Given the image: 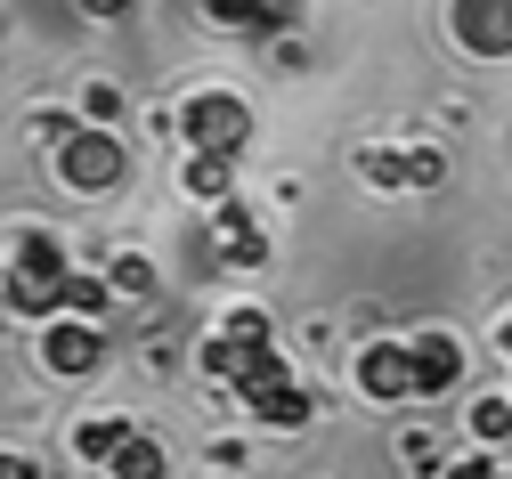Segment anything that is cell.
Wrapping results in <instances>:
<instances>
[{"mask_svg": "<svg viewBox=\"0 0 512 479\" xmlns=\"http://www.w3.org/2000/svg\"><path fill=\"white\" fill-rule=\"evenodd\" d=\"M399 455H407V471H439V439H431V431H407Z\"/></svg>", "mask_w": 512, "mask_h": 479, "instance_id": "cell-20", "label": "cell"}, {"mask_svg": "<svg viewBox=\"0 0 512 479\" xmlns=\"http://www.w3.org/2000/svg\"><path fill=\"white\" fill-rule=\"evenodd\" d=\"M0 317H9V285H0Z\"/></svg>", "mask_w": 512, "mask_h": 479, "instance_id": "cell-25", "label": "cell"}, {"mask_svg": "<svg viewBox=\"0 0 512 479\" xmlns=\"http://www.w3.org/2000/svg\"><path fill=\"white\" fill-rule=\"evenodd\" d=\"M261 423H285V431H301L309 415H317V390H301L293 382V366L277 358V350H244V366H236V382H228Z\"/></svg>", "mask_w": 512, "mask_h": 479, "instance_id": "cell-1", "label": "cell"}, {"mask_svg": "<svg viewBox=\"0 0 512 479\" xmlns=\"http://www.w3.org/2000/svg\"><path fill=\"white\" fill-rule=\"evenodd\" d=\"M41 366H49V374H90V366H98L90 317H82V325H49V333H41Z\"/></svg>", "mask_w": 512, "mask_h": 479, "instance_id": "cell-7", "label": "cell"}, {"mask_svg": "<svg viewBox=\"0 0 512 479\" xmlns=\"http://www.w3.org/2000/svg\"><path fill=\"white\" fill-rule=\"evenodd\" d=\"M90 17H131V0H82Z\"/></svg>", "mask_w": 512, "mask_h": 479, "instance_id": "cell-24", "label": "cell"}, {"mask_svg": "<svg viewBox=\"0 0 512 479\" xmlns=\"http://www.w3.org/2000/svg\"><path fill=\"white\" fill-rule=\"evenodd\" d=\"M196 366H204V374H220V382H236V366H244V341H228V333H212L204 350H196Z\"/></svg>", "mask_w": 512, "mask_h": 479, "instance_id": "cell-14", "label": "cell"}, {"mask_svg": "<svg viewBox=\"0 0 512 479\" xmlns=\"http://www.w3.org/2000/svg\"><path fill=\"white\" fill-rule=\"evenodd\" d=\"M228 341H244V350H269V309H228V325H220Z\"/></svg>", "mask_w": 512, "mask_h": 479, "instance_id": "cell-15", "label": "cell"}, {"mask_svg": "<svg viewBox=\"0 0 512 479\" xmlns=\"http://www.w3.org/2000/svg\"><path fill=\"white\" fill-rule=\"evenodd\" d=\"M228 163L236 155H187V187H196L204 203H228Z\"/></svg>", "mask_w": 512, "mask_h": 479, "instance_id": "cell-13", "label": "cell"}, {"mask_svg": "<svg viewBox=\"0 0 512 479\" xmlns=\"http://www.w3.org/2000/svg\"><path fill=\"white\" fill-rule=\"evenodd\" d=\"M0 479H41V471H33L25 455H0Z\"/></svg>", "mask_w": 512, "mask_h": 479, "instance_id": "cell-23", "label": "cell"}, {"mask_svg": "<svg viewBox=\"0 0 512 479\" xmlns=\"http://www.w3.org/2000/svg\"><path fill=\"white\" fill-rule=\"evenodd\" d=\"M82 114H90V122H114V114H122V98H114V90H90V106H82Z\"/></svg>", "mask_w": 512, "mask_h": 479, "instance_id": "cell-21", "label": "cell"}, {"mask_svg": "<svg viewBox=\"0 0 512 479\" xmlns=\"http://www.w3.org/2000/svg\"><path fill=\"white\" fill-rule=\"evenodd\" d=\"M472 431L480 439H512V398H480L472 406Z\"/></svg>", "mask_w": 512, "mask_h": 479, "instance_id": "cell-17", "label": "cell"}, {"mask_svg": "<svg viewBox=\"0 0 512 479\" xmlns=\"http://www.w3.org/2000/svg\"><path fill=\"white\" fill-rule=\"evenodd\" d=\"M179 139L196 147V155H244V139H252V114H244V98L204 90V98H187V106H179Z\"/></svg>", "mask_w": 512, "mask_h": 479, "instance_id": "cell-3", "label": "cell"}, {"mask_svg": "<svg viewBox=\"0 0 512 479\" xmlns=\"http://www.w3.org/2000/svg\"><path fill=\"white\" fill-rule=\"evenodd\" d=\"M407 179H415V187H439V179H447V155H439V147H407Z\"/></svg>", "mask_w": 512, "mask_h": 479, "instance_id": "cell-19", "label": "cell"}, {"mask_svg": "<svg viewBox=\"0 0 512 479\" xmlns=\"http://www.w3.org/2000/svg\"><path fill=\"white\" fill-rule=\"evenodd\" d=\"M106 285H114V293H147V285H155V268H147L139 252H122V260L106 268Z\"/></svg>", "mask_w": 512, "mask_h": 479, "instance_id": "cell-18", "label": "cell"}, {"mask_svg": "<svg viewBox=\"0 0 512 479\" xmlns=\"http://www.w3.org/2000/svg\"><path fill=\"white\" fill-rule=\"evenodd\" d=\"M504 350H512V325H504Z\"/></svg>", "mask_w": 512, "mask_h": 479, "instance_id": "cell-26", "label": "cell"}, {"mask_svg": "<svg viewBox=\"0 0 512 479\" xmlns=\"http://www.w3.org/2000/svg\"><path fill=\"white\" fill-rule=\"evenodd\" d=\"M9 309H25V317H49V309H66V244L57 236H17V268L9 277Z\"/></svg>", "mask_w": 512, "mask_h": 479, "instance_id": "cell-2", "label": "cell"}, {"mask_svg": "<svg viewBox=\"0 0 512 479\" xmlns=\"http://www.w3.org/2000/svg\"><path fill=\"white\" fill-rule=\"evenodd\" d=\"M57 171H66V187H74V195H98V187H114V179H122V147L106 139V130H74V139L57 147Z\"/></svg>", "mask_w": 512, "mask_h": 479, "instance_id": "cell-4", "label": "cell"}, {"mask_svg": "<svg viewBox=\"0 0 512 479\" xmlns=\"http://www.w3.org/2000/svg\"><path fill=\"white\" fill-rule=\"evenodd\" d=\"M122 439H131V423H122V415H90V423L74 431V447H82L90 463H114V447H122Z\"/></svg>", "mask_w": 512, "mask_h": 479, "instance_id": "cell-11", "label": "cell"}, {"mask_svg": "<svg viewBox=\"0 0 512 479\" xmlns=\"http://www.w3.org/2000/svg\"><path fill=\"white\" fill-rule=\"evenodd\" d=\"M106 301H114V285H98V277H74L66 285V309L74 317H106Z\"/></svg>", "mask_w": 512, "mask_h": 479, "instance_id": "cell-16", "label": "cell"}, {"mask_svg": "<svg viewBox=\"0 0 512 479\" xmlns=\"http://www.w3.org/2000/svg\"><path fill=\"white\" fill-rule=\"evenodd\" d=\"M447 479H504V471H496L488 455H472V463H456V471H447Z\"/></svg>", "mask_w": 512, "mask_h": 479, "instance_id": "cell-22", "label": "cell"}, {"mask_svg": "<svg viewBox=\"0 0 512 479\" xmlns=\"http://www.w3.org/2000/svg\"><path fill=\"white\" fill-rule=\"evenodd\" d=\"M464 41L488 57V49H512V0H464Z\"/></svg>", "mask_w": 512, "mask_h": 479, "instance_id": "cell-9", "label": "cell"}, {"mask_svg": "<svg viewBox=\"0 0 512 479\" xmlns=\"http://www.w3.org/2000/svg\"><path fill=\"white\" fill-rule=\"evenodd\" d=\"M114 479H163V447L147 439V431H131V439H122L114 447V463H106Z\"/></svg>", "mask_w": 512, "mask_h": 479, "instance_id": "cell-10", "label": "cell"}, {"mask_svg": "<svg viewBox=\"0 0 512 479\" xmlns=\"http://www.w3.org/2000/svg\"><path fill=\"white\" fill-rule=\"evenodd\" d=\"M212 236H220V260H236V268H261V260H269V236H261V220H252V212H236V203H220Z\"/></svg>", "mask_w": 512, "mask_h": 479, "instance_id": "cell-8", "label": "cell"}, {"mask_svg": "<svg viewBox=\"0 0 512 479\" xmlns=\"http://www.w3.org/2000/svg\"><path fill=\"white\" fill-rule=\"evenodd\" d=\"M358 179H366V187H415V179H407V147H366V155H358Z\"/></svg>", "mask_w": 512, "mask_h": 479, "instance_id": "cell-12", "label": "cell"}, {"mask_svg": "<svg viewBox=\"0 0 512 479\" xmlns=\"http://www.w3.org/2000/svg\"><path fill=\"white\" fill-rule=\"evenodd\" d=\"M358 390L382 406V398H415V350H391V341H366L358 350Z\"/></svg>", "mask_w": 512, "mask_h": 479, "instance_id": "cell-5", "label": "cell"}, {"mask_svg": "<svg viewBox=\"0 0 512 479\" xmlns=\"http://www.w3.org/2000/svg\"><path fill=\"white\" fill-rule=\"evenodd\" d=\"M456 382H464V341L456 333H423L415 341V390L439 398V390H456Z\"/></svg>", "mask_w": 512, "mask_h": 479, "instance_id": "cell-6", "label": "cell"}]
</instances>
